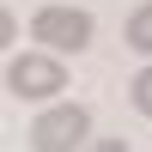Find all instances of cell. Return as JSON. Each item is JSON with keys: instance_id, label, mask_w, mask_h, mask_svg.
I'll return each mask as SVG.
<instances>
[{"instance_id": "obj_6", "label": "cell", "mask_w": 152, "mask_h": 152, "mask_svg": "<svg viewBox=\"0 0 152 152\" xmlns=\"http://www.w3.org/2000/svg\"><path fill=\"white\" fill-rule=\"evenodd\" d=\"M85 152H128V140H122V134H116V140H91Z\"/></svg>"}, {"instance_id": "obj_4", "label": "cell", "mask_w": 152, "mask_h": 152, "mask_svg": "<svg viewBox=\"0 0 152 152\" xmlns=\"http://www.w3.org/2000/svg\"><path fill=\"white\" fill-rule=\"evenodd\" d=\"M128 49L152 55V0H146V6H134V18H128Z\"/></svg>"}, {"instance_id": "obj_1", "label": "cell", "mask_w": 152, "mask_h": 152, "mask_svg": "<svg viewBox=\"0 0 152 152\" xmlns=\"http://www.w3.org/2000/svg\"><path fill=\"white\" fill-rule=\"evenodd\" d=\"M6 91L24 97V104H43V97L67 91V67H61V55H12L6 61Z\"/></svg>"}, {"instance_id": "obj_3", "label": "cell", "mask_w": 152, "mask_h": 152, "mask_svg": "<svg viewBox=\"0 0 152 152\" xmlns=\"http://www.w3.org/2000/svg\"><path fill=\"white\" fill-rule=\"evenodd\" d=\"M91 12H79V6H43L31 18V37L49 49V55H79L85 43H91Z\"/></svg>"}, {"instance_id": "obj_2", "label": "cell", "mask_w": 152, "mask_h": 152, "mask_svg": "<svg viewBox=\"0 0 152 152\" xmlns=\"http://www.w3.org/2000/svg\"><path fill=\"white\" fill-rule=\"evenodd\" d=\"M91 116H85V104H55L43 110V116L31 122V146L37 152H85L91 140Z\"/></svg>"}, {"instance_id": "obj_5", "label": "cell", "mask_w": 152, "mask_h": 152, "mask_svg": "<svg viewBox=\"0 0 152 152\" xmlns=\"http://www.w3.org/2000/svg\"><path fill=\"white\" fill-rule=\"evenodd\" d=\"M128 91H134V110H140V116H152V67L134 73V85H128Z\"/></svg>"}]
</instances>
